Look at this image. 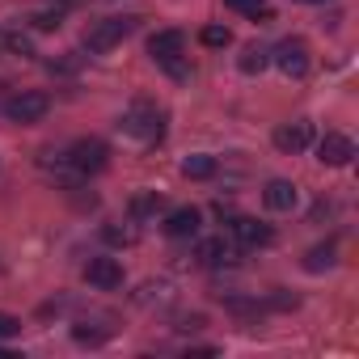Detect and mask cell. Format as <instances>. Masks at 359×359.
<instances>
[{
  "mask_svg": "<svg viewBox=\"0 0 359 359\" xmlns=\"http://www.w3.org/2000/svg\"><path fill=\"white\" fill-rule=\"evenodd\" d=\"M118 127L144 144H161L165 140V110L152 106V102H131V110L118 118Z\"/></svg>",
  "mask_w": 359,
  "mask_h": 359,
  "instance_id": "obj_1",
  "label": "cell"
},
{
  "mask_svg": "<svg viewBox=\"0 0 359 359\" xmlns=\"http://www.w3.org/2000/svg\"><path fill=\"white\" fill-rule=\"evenodd\" d=\"M64 161H68L81 177H93V173H102V169L110 165V148H106V140H97V135H81V140L68 144Z\"/></svg>",
  "mask_w": 359,
  "mask_h": 359,
  "instance_id": "obj_2",
  "label": "cell"
},
{
  "mask_svg": "<svg viewBox=\"0 0 359 359\" xmlns=\"http://www.w3.org/2000/svg\"><path fill=\"white\" fill-rule=\"evenodd\" d=\"M131 30H135V18H106V22H97V26L85 30V51L106 55V51H114Z\"/></svg>",
  "mask_w": 359,
  "mask_h": 359,
  "instance_id": "obj_3",
  "label": "cell"
},
{
  "mask_svg": "<svg viewBox=\"0 0 359 359\" xmlns=\"http://www.w3.org/2000/svg\"><path fill=\"white\" fill-rule=\"evenodd\" d=\"M0 110H5V118L9 123H39V118H47V110H51V97L47 93H39V89H26V93H13V97H5L0 102Z\"/></svg>",
  "mask_w": 359,
  "mask_h": 359,
  "instance_id": "obj_4",
  "label": "cell"
},
{
  "mask_svg": "<svg viewBox=\"0 0 359 359\" xmlns=\"http://www.w3.org/2000/svg\"><path fill=\"white\" fill-rule=\"evenodd\" d=\"M271 64L283 72V76H304L309 72V47L300 43V39H283L279 47H271Z\"/></svg>",
  "mask_w": 359,
  "mask_h": 359,
  "instance_id": "obj_5",
  "label": "cell"
},
{
  "mask_svg": "<svg viewBox=\"0 0 359 359\" xmlns=\"http://www.w3.org/2000/svg\"><path fill=\"white\" fill-rule=\"evenodd\" d=\"M317 161H321V165H330V169L351 165V161H355V140H351V135H342V131H325V140L317 144Z\"/></svg>",
  "mask_w": 359,
  "mask_h": 359,
  "instance_id": "obj_6",
  "label": "cell"
},
{
  "mask_svg": "<svg viewBox=\"0 0 359 359\" xmlns=\"http://www.w3.org/2000/svg\"><path fill=\"white\" fill-rule=\"evenodd\" d=\"M85 279H89V287H97V292H114V287H123V262H118V258H89Z\"/></svg>",
  "mask_w": 359,
  "mask_h": 359,
  "instance_id": "obj_7",
  "label": "cell"
},
{
  "mask_svg": "<svg viewBox=\"0 0 359 359\" xmlns=\"http://www.w3.org/2000/svg\"><path fill=\"white\" fill-rule=\"evenodd\" d=\"M233 254H237L233 237H203V241L195 245V258H199V266H208V271L229 266V262H233Z\"/></svg>",
  "mask_w": 359,
  "mask_h": 359,
  "instance_id": "obj_8",
  "label": "cell"
},
{
  "mask_svg": "<svg viewBox=\"0 0 359 359\" xmlns=\"http://www.w3.org/2000/svg\"><path fill=\"white\" fill-rule=\"evenodd\" d=\"M229 229H233V241H237V245H250V250H254V245H271V241H275V229H271V224H262V220H254V216H237Z\"/></svg>",
  "mask_w": 359,
  "mask_h": 359,
  "instance_id": "obj_9",
  "label": "cell"
},
{
  "mask_svg": "<svg viewBox=\"0 0 359 359\" xmlns=\"http://www.w3.org/2000/svg\"><path fill=\"white\" fill-rule=\"evenodd\" d=\"M199 224H203V216H199V208H173L169 216H165V237H173V241H187V237H195L199 233Z\"/></svg>",
  "mask_w": 359,
  "mask_h": 359,
  "instance_id": "obj_10",
  "label": "cell"
},
{
  "mask_svg": "<svg viewBox=\"0 0 359 359\" xmlns=\"http://www.w3.org/2000/svg\"><path fill=\"white\" fill-rule=\"evenodd\" d=\"M309 144H313V123L296 118V123L275 127V148H279V152H304Z\"/></svg>",
  "mask_w": 359,
  "mask_h": 359,
  "instance_id": "obj_11",
  "label": "cell"
},
{
  "mask_svg": "<svg viewBox=\"0 0 359 359\" xmlns=\"http://www.w3.org/2000/svg\"><path fill=\"white\" fill-rule=\"evenodd\" d=\"M262 203L271 212H292L300 203V191H296V182H287V177H271V182L262 187Z\"/></svg>",
  "mask_w": 359,
  "mask_h": 359,
  "instance_id": "obj_12",
  "label": "cell"
},
{
  "mask_svg": "<svg viewBox=\"0 0 359 359\" xmlns=\"http://www.w3.org/2000/svg\"><path fill=\"white\" fill-rule=\"evenodd\" d=\"M182 47H187V34H182V30H156V34L148 39V55H152L156 64L182 55Z\"/></svg>",
  "mask_w": 359,
  "mask_h": 359,
  "instance_id": "obj_13",
  "label": "cell"
},
{
  "mask_svg": "<svg viewBox=\"0 0 359 359\" xmlns=\"http://www.w3.org/2000/svg\"><path fill=\"white\" fill-rule=\"evenodd\" d=\"M161 208H165V199H161L156 191H140V195H131V203H127L131 220H152Z\"/></svg>",
  "mask_w": 359,
  "mask_h": 359,
  "instance_id": "obj_14",
  "label": "cell"
},
{
  "mask_svg": "<svg viewBox=\"0 0 359 359\" xmlns=\"http://www.w3.org/2000/svg\"><path fill=\"white\" fill-rule=\"evenodd\" d=\"M334 262H338V245H334V241H321V245H313V250L304 254V271H313V275L330 271Z\"/></svg>",
  "mask_w": 359,
  "mask_h": 359,
  "instance_id": "obj_15",
  "label": "cell"
},
{
  "mask_svg": "<svg viewBox=\"0 0 359 359\" xmlns=\"http://www.w3.org/2000/svg\"><path fill=\"white\" fill-rule=\"evenodd\" d=\"M271 64V47H258V43H250L245 51H241V60H237V68L245 72V76H254V72H262Z\"/></svg>",
  "mask_w": 359,
  "mask_h": 359,
  "instance_id": "obj_16",
  "label": "cell"
},
{
  "mask_svg": "<svg viewBox=\"0 0 359 359\" xmlns=\"http://www.w3.org/2000/svg\"><path fill=\"white\" fill-rule=\"evenodd\" d=\"M182 173H187V177H199V182H203V177H212V173H216V156L195 152V156H187V161H182Z\"/></svg>",
  "mask_w": 359,
  "mask_h": 359,
  "instance_id": "obj_17",
  "label": "cell"
},
{
  "mask_svg": "<svg viewBox=\"0 0 359 359\" xmlns=\"http://www.w3.org/2000/svg\"><path fill=\"white\" fill-rule=\"evenodd\" d=\"M30 26H34V30H43V34H51V30H60V26H64V9H39V13L30 18Z\"/></svg>",
  "mask_w": 359,
  "mask_h": 359,
  "instance_id": "obj_18",
  "label": "cell"
},
{
  "mask_svg": "<svg viewBox=\"0 0 359 359\" xmlns=\"http://www.w3.org/2000/svg\"><path fill=\"white\" fill-rule=\"evenodd\" d=\"M5 51H9V55H34V43H30V34L5 30Z\"/></svg>",
  "mask_w": 359,
  "mask_h": 359,
  "instance_id": "obj_19",
  "label": "cell"
},
{
  "mask_svg": "<svg viewBox=\"0 0 359 359\" xmlns=\"http://www.w3.org/2000/svg\"><path fill=\"white\" fill-rule=\"evenodd\" d=\"M203 47H229L233 43V34H229V26H203Z\"/></svg>",
  "mask_w": 359,
  "mask_h": 359,
  "instance_id": "obj_20",
  "label": "cell"
},
{
  "mask_svg": "<svg viewBox=\"0 0 359 359\" xmlns=\"http://www.w3.org/2000/svg\"><path fill=\"white\" fill-rule=\"evenodd\" d=\"M229 313H237V317H262V309L266 304H258V300H241V296H233L229 304H224Z\"/></svg>",
  "mask_w": 359,
  "mask_h": 359,
  "instance_id": "obj_21",
  "label": "cell"
},
{
  "mask_svg": "<svg viewBox=\"0 0 359 359\" xmlns=\"http://www.w3.org/2000/svg\"><path fill=\"white\" fill-rule=\"evenodd\" d=\"M161 68H165L173 81H187V76H191V64H187L182 55H173V60H161Z\"/></svg>",
  "mask_w": 359,
  "mask_h": 359,
  "instance_id": "obj_22",
  "label": "cell"
},
{
  "mask_svg": "<svg viewBox=\"0 0 359 359\" xmlns=\"http://www.w3.org/2000/svg\"><path fill=\"white\" fill-rule=\"evenodd\" d=\"M102 237H106L110 245H131V241H135V233H131V229H118V224H106Z\"/></svg>",
  "mask_w": 359,
  "mask_h": 359,
  "instance_id": "obj_23",
  "label": "cell"
},
{
  "mask_svg": "<svg viewBox=\"0 0 359 359\" xmlns=\"http://www.w3.org/2000/svg\"><path fill=\"white\" fill-rule=\"evenodd\" d=\"M22 334V321L13 317V313H0V342H5V338H18Z\"/></svg>",
  "mask_w": 359,
  "mask_h": 359,
  "instance_id": "obj_24",
  "label": "cell"
},
{
  "mask_svg": "<svg viewBox=\"0 0 359 359\" xmlns=\"http://www.w3.org/2000/svg\"><path fill=\"white\" fill-rule=\"evenodd\" d=\"M296 304H300V300H296L292 292H283V287H275V296L266 300V309H296Z\"/></svg>",
  "mask_w": 359,
  "mask_h": 359,
  "instance_id": "obj_25",
  "label": "cell"
},
{
  "mask_svg": "<svg viewBox=\"0 0 359 359\" xmlns=\"http://www.w3.org/2000/svg\"><path fill=\"white\" fill-rule=\"evenodd\" d=\"M224 5L237 13H254V9H262V0H224Z\"/></svg>",
  "mask_w": 359,
  "mask_h": 359,
  "instance_id": "obj_26",
  "label": "cell"
},
{
  "mask_svg": "<svg viewBox=\"0 0 359 359\" xmlns=\"http://www.w3.org/2000/svg\"><path fill=\"white\" fill-rule=\"evenodd\" d=\"M76 64H81V60H51L47 68H51V72H76Z\"/></svg>",
  "mask_w": 359,
  "mask_h": 359,
  "instance_id": "obj_27",
  "label": "cell"
},
{
  "mask_svg": "<svg viewBox=\"0 0 359 359\" xmlns=\"http://www.w3.org/2000/svg\"><path fill=\"white\" fill-rule=\"evenodd\" d=\"M300 5H321V0H300Z\"/></svg>",
  "mask_w": 359,
  "mask_h": 359,
  "instance_id": "obj_28",
  "label": "cell"
}]
</instances>
